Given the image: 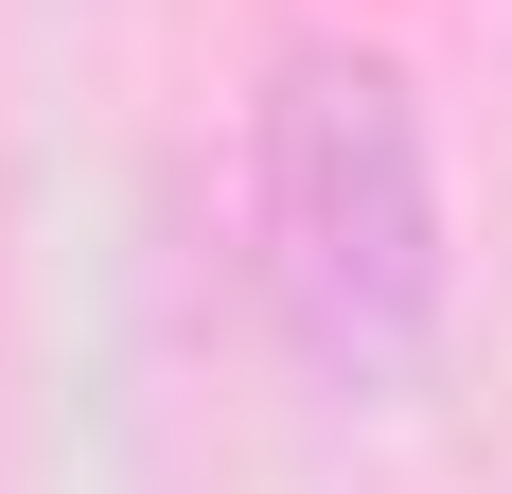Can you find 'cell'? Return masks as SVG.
I'll use <instances>...</instances> for the list:
<instances>
[{"instance_id":"obj_1","label":"cell","mask_w":512,"mask_h":494,"mask_svg":"<svg viewBox=\"0 0 512 494\" xmlns=\"http://www.w3.org/2000/svg\"><path fill=\"white\" fill-rule=\"evenodd\" d=\"M248 247H265V318L336 406H407L442 371V124L424 71L389 36H283L248 106Z\"/></svg>"}]
</instances>
